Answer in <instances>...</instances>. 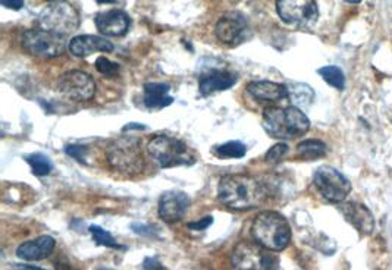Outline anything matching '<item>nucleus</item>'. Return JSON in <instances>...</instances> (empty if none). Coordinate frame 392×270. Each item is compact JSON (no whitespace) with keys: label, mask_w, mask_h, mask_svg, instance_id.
Returning <instances> with one entry per match:
<instances>
[{"label":"nucleus","mask_w":392,"mask_h":270,"mask_svg":"<svg viewBox=\"0 0 392 270\" xmlns=\"http://www.w3.org/2000/svg\"><path fill=\"white\" fill-rule=\"evenodd\" d=\"M218 199L232 210H251L266 201L268 191L264 185L250 175H226L218 187Z\"/></svg>","instance_id":"nucleus-1"},{"label":"nucleus","mask_w":392,"mask_h":270,"mask_svg":"<svg viewBox=\"0 0 392 270\" xmlns=\"http://www.w3.org/2000/svg\"><path fill=\"white\" fill-rule=\"evenodd\" d=\"M263 130L278 140H294L310 130V121L297 106L269 108L262 119Z\"/></svg>","instance_id":"nucleus-2"},{"label":"nucleus","mask_w":392,"mask_h":270,"mask_svg":"<svg viewBox=\"0 0 392 270\" xmlns=\"http://www.w3.org/2000/svg\"><path fill=\"white\" fill-rule=\"evenodd\" d=\"M106 159L110 168L117 172L125 175H137L143 172L146 160L142 138L122 135L113 140L106 150Z\"/></svg>","instance_id":"nucleus-3"},{"label":"nucleus","mask_w":392,"mask_h":270,"mask_svg":"<svg viewBox=\"0 0 392 270\" xmlns=\"http://www.w3.org/2000/svg\"><path fill=\"white\" fill-rule=\"evenodd\" d=\"M251 235L260 246L272 251H282L291 241V228L282 214L263 212L253 221Z\"/></svg>","instance_id":"nucleus-4"},{"label":"nucleus","mask_w":392,"mask_h":270,"mask_svg":"<svg viewBox=\"0 0 392 270\" xmlns=\"http://www.w3.org/2000/svg\"><path fill=\"white\" fill-rule=\"evenodd\" d=\"M147 151L160 168L191 166L196 163V154L182 140L171 135H157L147 144Z\"/></svg>","instance_id":"nucleus-5"},{"label":"nucleus","mask_w":392,"mask_h":270,"mask_svg":"<svg viewBox=\"0 0 392 270\" xmlns=\"http://www.w3.org/2000/svg\"><path fill=\"white\" fill-rule=\"evenodd\" d=\"M231 264L241 270H273L280 269V257L257 241H241L232 251Z\"/></svg>","instance_id":"nucleus-6"},{"label":"nucleus","mask_w":392,"mask_h":270,"mask_svg":"<svg viewBox=\"0 0 392 270\" xmlns=\"http://www.w3.org/2000/svg\"><path fill=\"white\" fill-rule=\"evenodd\" d=\"M37 22H39V27L65 37L78 30L80 15L71 3L55 0L40 12Z\"/></svg>","instance_id":"nucleus-7"},{"label":"nucleus","mask_w":392,"mask_h":270,"mask_svg":"<svg viewBox=\"0 0 392 270\" xmlns=\"http://www.w3.org/2000/svg\"><path fill=\"white\" fill-rule=\"evenodd\" d=\"M22 47L27 53L42 59H53L67 49L65 37L42 27L27 30L22 34Z\"/></svg>","instance_id":"nucleus-8"},{"label":"nucleus","mask_w":392,"mask_h":270,"mask_svg":"<svg viewBox=\"0 0 392 270\" xmlns=\"http://www.w3.org/2000/svg\"><path fill=\"white\" fill-rule=\"evenodd\" d=\"M276 10L285 24L302 30L312 28L319 18L314 0H276Z\"/></svg>","instance_id":"nucleus-9"},{"label":"nucleus","mask_w":392,"mask_h":270,"mask_svg":"<svg viewBox=\"0 0 392 270\" xmlns=\"http://www.w3.org/2000/svg\"><path fill=\"white\" fill-rule=\"evenodd\" d=\"M313 183L319 194L330 203H343L351 191L348 179L331 166H321L314 172Z\"/></svg>","instance_id":"nucleus-10"},{"label":"nucleus","mask_w":392,"mask_h":270,"mask_svg":"<svg viewBox=\"0 0 392 270\" xmlns=\"http://www.w3.org/2000/svg\"><path fill=\"white\" fill-rule=\"evenodd\" d=\"M58 90L69 100L87 101L96 94V83L83 71H69L59 78Z\"/></svg>","instance_id":"nucleus-11"},{"label":"nucleus","mask_w":392,"mask_h":270,"mask_svg":"<svg viewBox=\"0 0 392 270\" xmlns=\"http://www.w3.org/2000/svg\"><path fill=\"white\" fill-rule=\"evenodd\" d=\"M214 34L222 43L228 46H238L250 37L248 21L239 12H226L214 27Z\"/></svg>","instance_id":"nucleus-12"},{"label":"nucleus","mask_w":392,"mask_h":270,"mask_svg":"<svg viewBox=\"0 0 392 270\" xmlns=\"http://www.w3.org/2000/svg\"><path fill=\"white\" fill-rule=\"evenodd\" d=\"M189 197L182 191H167L159 199L157 212L162 221L180 222L189 208Z\"/></svg>","instance_id":"nucleus-13"},{"label":"nucleus","mask_w":392,"mask_h":270,"mask_svg":"<svg viewBox=\"0 0 392 270\" xmlns=\"http://www.w3.org/2000/svg\"><path fill=\"white\" fill-rule=\"evenodd\" d=\"M99 33L105 37H121L130 30L131 19L121 9H109L99 12L94 18Z\"/></svg>","instance_id":"nucleus-14"},{"label":"nucleus","mask_w":392,"mask_h":270,"mask_svg":"<svg viewBox=\"0 0 392 270\" xmlns=\"http://www.w3.org/2000/svg\"><path fill=\"white\" fill-rule=\"evenodd\" d=\"M55 247L56 241L52 237L43 235L21 244L17 250V255L25 262H40L47 259V257L53 253Z\"/></svg>","instance_id":"nucleus-15"},{"label":"nucleus","mask_w":392,"mask_h":270,"mask_svg":"<svg viewBox=\"0 0 392 270\" xmlns=\"http://www.w3.org/2000/svg\"><path fill=\"white\" fill-rule=\"evenodd\" d=\"M68 47H69L71 53L77 58H87V56L96 53V51H103V53H108V51L113 50V44L108 42L106 38L99 37V35H92V34L74 37L69 42Z\"/></svg>","instance_id":"nucleus-16"},{"label":"nucleus","mask_w":392,"mask_h":270,"mask_svg":"<svg viewBox=\"0 0 392 270\" xmlns=\"http://www.w3.org/2000/svg\"><path fill=\"white\" fill-rule=\"evenodd\" d=\"M339 210L343 212L346 219L356 228L359 229L360 233L363 234H372L373 228H375V219L373 214L370 213V210L366 208L364 204L356 203V201H350V203H344L341 204Z\"/></svg>","instance_id":"nucleus-17"},{"label":"nucleus","mask_w":392,"mask_h":270,"mask_svg":"<svg viewBox=\"0 0 392 270\" xmlns=\"http://www.w3.org/2000/svg\"><path fill=\"white\" fill-rule=\"evenodd\" d=\"M238 81V75L230 71L213 69L200 78L198 90L201 96H209L216 92H225Z\"/></svg>","instance_id":"nucleus-18"},{"label":"nucleus","mask_w":392,"mask_h":270,"mask_svg":"<svg viewBox=\"0 0 392 270\" xmlns=\"http://www.w3.org/2000/svg\"><path fill=\"white\" fill-rule=\"evenodd\" d=\"M247 92L262 103H278L288 99V87L273 81H253L247 85Z\"/></svg>","instance_id":"nucleus-19"},{"label":"nucleus","mask_w":392,"mask_h":270,"mask_svg":"<svg viewBox=\"0 0 392 270\" xmlns=\"http://www.w3.org/2000/svg\"><path fill=\"white\" fill-rule=\"evenodd\" d=\"M171 85L163 83H148L144 85V105L148 110H162L173 103L169 96Z\"/></svg>","instance_id":"nucleus-20"},{"label":"nucleus","mask_w":392,"mask_h":270,"mask_svg":"<svg viewBox=\"0 0 392 270\" xmlns=\"http://www.w3.org/2000/svg\"><path fill=\"white\" fill-rule=\"evenodd\" d=\"M288 99L297 108H309L314 100V92L307 84L294 83L288 85Z\"/></svg>","instance_id":"nucleus-21"},{"label":"nucleus","mask_w":392,"mask_h":270,"mask_svg":"<svg viewBox=\"0 0 392 270\" xmlns=\"http://www.w3.org/2000/svg\"><path fill=\"white\" fill-rule=\"evenodd\" d=\"M327 147L321 140H306L297 146V154L305 160H316L323 158Z\"/></svg>","instance_id":"nucleus-22"},{"label":"nucleus","mask_w":392,"mask_h":270,"mask_svg":"<svg viewBox=\"0 0 392 270\" xmlns=\"http://www.w3.org/2000/svg\"><path fill=\"white\" fill-rule=\"evenodd\" d=\"M247 147L241 141H228L225 144L213 149V154L219 159H241L246 156Z\"/></svg>","instance_id":"nucleus-23"},{"label":"nucleus","mask_w":392,"mask_h":270,"mask_svg":"<svg viewBox=\"0 0 392 270\" xmlns=\"http://www.w3.org/2000/svg\"><path fill=\"white\" fill-rule=\"evenodd\" d=\"M27 163L31 166V171L35 176H46L53 169V163L47 156L42 153H33L25 158Z\"/></svg>","instance_id":"nucleus-24"},{"label":"nucleus","mask_w":392,"mask_h":270,"mask_svg":"<svg viewBox=\"0 0 392 270\" xmlns=\"http://www.w3.org/2000/svg\"><path fill=\"white\" fill-rule=\"evenodd\" d=\"M318 74L322 76V78L332 85L336 90H344L346 88V76L344 72L341 71L338 67H323L321 69H318Z\"/></svg>","instance_id":"nucleus-25"},{"label":"nucleus","mask_w":392,"mask_h":270,"mask_svg":"<svg viewBox=\"0 0 392 270\" xmlns=\"http://www.w3.org/2000/svg\"><path fill=\"white\" fill-rule=\"evenodd\" d=\"M90 233L93 235V239L96 241L97 246H103V247H109V248H122L119 244L115 241V238H113L110 235V233H108V230L102 229L100 226H90Z\"/></svg>","instance_id":"nucleus-26"},{"label":"nucleus","mask_w":392,"mask_h":270,"mask_svg":"<svg viewBox=\"0 0 392 270\" xmlns=\"http://www.w3.org/2000/svg\"><path fill=\"white\" fill-rule=\"evenodd\" d=\"M96 69L105 75L106 78H113V76H117L119 74V63H115V62H110L108 58L105 56H100L97 60H96Z\"/></svg>","instance_id":"nucleus-27"},{"label":"nucleus","mask_w":392,"mask_h":270,"mask_svg":"<svg viewBox=\"0 0 392 270\" xmlns=\"http://www.w3.org/2000/svg\"><path fill=\"white\" fill-rule=\"evenodd\" d=\"M288 151H289V147L285 143L276 144L266 153L264 160H266V163H269V164H278L287 156Z\"/></svg>","instance_id":"nucleus-28"},{"label":"nucleus","mask_w":392,"mask_h":270,"mask_svg":"<svg viewBox=\"0 0 392 270\" xmlns=\"http://www.w3.org/2000/svg\"><path fill=\"white\" fill-rule=\"evenodd\" d=\"M67 154L74 159H77L78 162H84L85 160V154H87V147L84 146H75V144H71V146H67L65 149Z\"/></svg>","instance_id":"nucleus-29"},{"label":"nucleus","mask_w":392,"mask_h":270,"mask_svg":"<svg viewBox=\"0 0 392 270\" xmlns=\"http://www.w3.org/2000/svg\"><path fill=\"white\" fill-rule=\"evenodd\" d=\"M213 223V217L212 216H206L203 217L201 221H196V222H189L187 225L188 229H193V230H205L207 229L210 225Z\"/></svg>","instance_id":"nucleus-30"},{"label":"nucleus","mask_w":392,"mask_h":270,"mask_svg":"<svg viewBox=\"0 0 392 270\" xmlns=\"http://www.w3.org/2000/svg\"><path fill=\"white\" fill-rule=\"evenodd\" d=\"M2 5L8 9H14V10H19L24 8V0H0Z\"/></svg>","instance_id":"nucleus-31"},{"label":"nucleus","mask_w":392,"mask_h":270,"mask_svg":"<svg viewBox=\"0 0 392 270\" xmlns=\"http://www.w3.org/2000/svg\"><path fill=\"white\" fill-rule=\"evenodd\" d=\"M133 229H134L135 234H140V235H153V233H155V230L151 228L144 226V225H138V223H134Z\"/></svg>","instance_id":"nucleus-32"},{"label":"nucleus","mask_w":392,"mask_h":270,"mask_svg":"<svg viewBox=\"0 0 392 270\" xmlns=\"http://www.w3.org/2000/svg\"><path fill=\"white\" fill-rule=\"evenodd\" d=\"M144 269H163V266L160 264V262L156 259V257H147V259L144 260V264H143Z\"/></svg>","instance_id":"nucleus-33"},{"label":"nucleus","mask_w":392,"mask_h":270,"mask_svg":"<svg viewBox=\"0 0 392 270\" xmlns=\"http://www.w3.org/2000/svg\"><path fill=\"white\" fill-rule=\"evenodd\" d=\"M134 128H135V130H144V128H146V126H143V125H126V126L123 128V131L134 130Z\"/></svg>","instance_id":"nucleus-34"},{"label":"nucleus","mask_w":392,"mask_h":270,"mask_svg":"<svg viewBox=\"0 0 392 270\" xmlns=\"http://www.w3.org/2000/svg\"><path fill=\"white\" fill-rule=\"evenodd\" d=\"M17 269H40V267H35V266H27V264H17L14 266Z\"/></svg>","instance_id":"nucleus-35"},{"label":"nucleus","mask_w":392,"mask_h":270,"mask_svg":"<svg viewBox=\"0 0 392 270\" xmlns=\"http://www.w3.org/2000/svg\"><path fill=\"white\" fill-rule=\"evenodd\" d=\"M346 2H348V3H360L361 0H346Z\"/></svg>","instance_id":"nucleus-36"},{"label":"nucleus","mask_w":392,"mask_h":270,"mask_svg":"<svg viewBox=\"0 0 392 270\" xmlns=\"http://www.w3.org/2000/svg\"><path fill=\"white\" fill-rule=\"evenodd\" d=\"M49 2H55V0H49Z\"/></svg>","instance_id":"nucleus-37"}]
</instances>
